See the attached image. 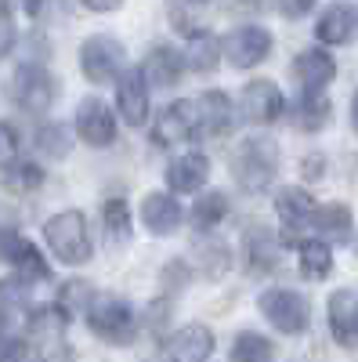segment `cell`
Returning a JSON list of instances; mask_svg holds the SVG:
<instances>
[{
	"label": "cell",
	"instance_id": "6da1fadb",
	"mask_svg": "<svg viewBox=\"0 0 358 362\" xmlns=\"http://www.w3.org/2000/svg\"><path fill=\"white\" fill-rule=\"evenodd\" d=\"M279 174V145L268 134H253L239 141L232 156V177L243 192H264Z\"/></svg>",
	"mask_w": 358,
	"mask_h": 362
},
{
	"label": "cell",
	"instance_id": "7a4b0ae2",
	"mask_svg": "<svg viewBox=\"0 0 358 362\" xmlns=\"http://www.w3.org/2000/svg\"><path fill=\"white\" fill-rule=\"evenodd\" d=\"M44 239H47L51 254L62 261V264H69V268L87 264V261H91V254H95L91 228H87V214H83V210H62V214L47 218Z\"/></svg>",
	"mask_w": 358,
	"mask_h": 362
},
{
	"label": "cell",
	"instance_id": "3957f363",
	"mask_svg": "<svg viewBox=\"0 0 358 362\" xmlns=\"http://www.w3.org/2000/svg\"><path fill=\"white\" fill-rule=\"evenodd\" d=\"M87 326L105 341V344H131L138 337V312L127 297H95L91 308H87Z\"/></svg>",
	"mask_w": 358,
	"mask_h": 362
},
{
	"label": "cell",
	"instance_id": "277c9868",
	"mask_svg": "<svg viewBox=\"0 0 358 362\" xmlns=\"http://www.w3.org/2000/svg\"><path fill=\"white\" fill-rule=\"evenodd\" d=\"M257 308L261 315L272 322L279 334H304V329L311 326V308H308V297L304 293H297L290 286H272V290H264L257 297Z\"/></svg>",
	"mask_w": 358,
	"mask_h": 362
},
{
	"label": "cell",
	"instance_id": "5b68a950",
	"mask_svg": "<svg viewBox=\"0 0 358 362\" xmlns=\"http://www.w3.org/2000/svg\"><path fill=\"white\" fill-rule=\"evenodd\" d=\"M11 98L25 112H47L54 105V98H58V83H54V76L44 66L25 62L11 76Z\"/></svg>",
	"mask_w": 358,
	"mask_h": 362
},
{
	"label": "cell",
	"instance_id": "8992f818",
	"mask_svg": "<svg viewBox=\"0 0 358 362\" xmlns=\"http://www.w3.org/2000/svg\"><path fill=\"white\" fill-rule=\"evenodd\" d=\"M221 54L235 69H253L272 54V33L264 25H239L221 40Z\"/></svg>",
	"mask_w": 358,
	"mask_h": 362
},
{
	"label": "cell",
	"instance_id": "52a82bcc",
	"mask_svg": "<svg viewBox=\"0 0 358 362\" xmlns=\"http://www.w3.org/2000/svg\"><path fill=\"white\" fill-rule=\"evenodd\" d=\"M239 112H243L246 124L268 127V124H275V119H282L286 98L272 80H250L243 87V95H239Z\"/></svg>",
	"mask_w": 358,
	"mask_h": 362
},
{
	"label": "cell",
	"instance_id": "ba28073f",
	"mask_svg": "<svg viewBox=\"0 0 358 362\" xmlns=\"http://www.w3.org/2000/svg\"><path fill=\"white\" fill-rule=\"evenodd\" d=\"M124 44L112 40V37H91V40H83L80 47V69L83 76L91 80V83H109L119 76V69H124Z\"/></svg>",
	"mask_w": 358,
	"mask_h": 362
},
{
	"label": "cell",
	"instance_id": "9c48e42d",
	"mask_svg": "<svg viewBox=\"0 0 358 362\" xmlns=\"http://www.w3.org/2000/svg\"><path fill=\"white\" fill-rule=\"evenodd\" d=\"M199 131V116H196V102L189 98H177L170 102L160 116H156V127H153V141L160 148H174L189 138H196Z\"/></svg>",
	"mask_w": 358,
	"mask_h": 362
},
{
	"label": "cell",
	"instance_id": "30bf717a",
	"mask_svg": "<svg viewBox=\"0 0 358 362\" xmlns=\"http://www.w3.org/2000/svg\"><path fill=\"white\" fill-rule=\"evenodd\" d=\"M0 261L15 264V272L29 283H44L51 279V264L44 261V254L29 243L25 235H18L15 228L11 232H0Z\"/></svg>",
	"mask_w": 358,
	"mask_h": 362
},
{
	"label": "cell",
	"instance_id": "8fae6325",
	"mask_svg": "<svg viewBox=\"0 0 358 362\" xmlns=\"http://www.w3.org/2000/svg\"><path fill=\"white\" fill-rule=\"evenodd\" d=\"M76 134L91 148H109L116 141V116L102 98H83L76 105Z\"/></svg>",
	"mask_w": 358,
	"mask_h": 362
},
{
	"label": "cell",
	"instance_id": "7c38bea8",
	"mask_svg": "<svg viewBox=\"0 0 358 362\" xmlns=\"http://www.w3.org/2000/svg\"><path fill=\"white\" fill-rule=\"evenodd\" d=\"M217 341L210 334V326L203 322H189L177 334H170V344L163 351V362H206L214 355Z\"/></svg>",
	"mask_w": 358,
	"mask_h": 362
},
{
	"label": "cell",
	"instance_id": "4fadbf2b",
	"mask_svg": "<svg viewBox=\"0 0 358 362\" xmlns=\"http://www.w3.org/2000/svg\"><path fill=\"white\" fill-rule=\"evenodd\" d=\"M333 76H337V62H333L330 51L308 47L293 58V80L301 83L304 95H322V87L333 83Z\"/></svg>",
	"mask_w": 358,
	"mask_h": 362
},
{
	"label": "cell",
	"instance_id": "5bb4252c",
	"mask_svg": "<svg viewBox=\"0 0 358 362\" xmlns=\"http://www.w3.org/2000/svg\"><path fill=\"white\" fill-rule=\"evenodd\" d=\"M116 105H119V119L127 127H141L148 119V83L141 76V69H127L116 80Z\"/></svg>",
	"mask_w": 358,
	"mask_h": 362
},
{
	"label": "cell",
	"instance_id": "9a60e30c",
	"mask_svg": "<svg viewBox=\"0 0 358 362\" xmlns=\"http://www.w3.org/2000/svg\"><path fill=\"white\" fill-rule=\"evenodd\" d=\"M326 319H330V334L340 348L358 344V293L354 290H333L330 305H326Z\"/></svg>",
	"mask_w": 358,
	"mask_h": 362
},
{
	"label": "cell",
	"instance_id": "2e32d148",
	"mask_svg": "<svg viewBox=\"0 0 358 362\" xmlns=\"http://www.w3.org/2000/svg\"><path fill=\"white\" fill-rule=\"evenodd\" d=\"M185 221V210L174 192H148L141 199V225L153 235H174Z\"/></svg>",
	"mask_w": 358,
	"mask_h": 362
},
{
	"label": "cell",
	"instance_id": "e0dca14e",
	"mask_svg": "<svg viewBox=\"0 0 358 362\" xmlns=\"http://www.w3.org/2000/svg\"><path fill=\"white\" fill-rule=\"evenodd\" d=\"M196 116H199V131L206 138H221L232 131V119H235V105L225 90H203L196 98Z\"/></svg>",
	"mask_w": 358,
	"mask_h": 362
},
{
	"label": "cell",
	"instance_id": "ac0fdd59",
	"mask_svg": "<svg viewBox=\"0 0 358 362\" xmlns=\"http://www.w3.org/2000/svg\"><path fill=\"white\" fill-rule=\"evenodd\" d=\"M167 192H199L206 185V177H210V160H206L203 153H185V156H177L170 160L167 167Z\"/></svg>",
	"mask_w": 358,
	"mask_h": 362
},
{
	"label": "cell",
	"instance_id": "d6986e66",
	"mask_svg": "<svg viewBox=\"0 0 358 362\" xmlns=\"http://www.w3.org/2000/svg\"><path fill=\"white\" fill-rule=\"evenodd\" d=\"M181 73H185V54H177L167 44L148 47L145 62H141V76H145L148 87H174L181 80Z\"/></svg>",
	"mask_w": 358,
	"mask_h": 362
},
{
	"label": "cell",
	"instance_id": "ffe728a7",
	"mask_svg": "<svg viewBox=\"0 0 358 362\" xmlns=\"http://www.w3.org/2000/svg\"><path fill=\"white\" fill-rule=\"evenodd\" d=\"M354 33H358V11L351 4H330L315 22V37L330 47L354 40Z\"/></svg>",
	"mask_w": 358,
	"mask_h": 362
},
{
	"label": "cell",
	"instance_id": "44dd1931",
	"mask_svg": "<svg viewBox=\"0 0 358 362\" xmlns=\"http://www.w3.org/2000/svg\"><path fill=\"white\" fill-rule=\"evenodd\" d=\"M315 199H311V192L308 189H301V185H286V189H279V196H275V214L282 218V225L286 228H301V225H311V214H315Z\"/></svg>",
	"mask_w": 358,
	"mask_h": 362
},
{
	"label": "cell",
	"instance_id": "7402d4cb",
	"mask_svg": "<svg viewBox=\"0 0 358 362\" xmlns=\"http://www.w3.org/2000/svg\"><path fill=\"white\" fill-rule=\"evenodd\" d=\"M228 210H232L228 196H225L221 189H210V192H199V196H196L189 218H192V225H196L199 232H210V228H217V225L228 218Z\"/></svg>",
	"mask_w": 358,
	"mask_h": 362
},
{
	"label": "cell",
	"instance_id": "603a6c76",
	"mask_svg": "<svg viewBox=\"0 0 358 362\" xmlns=\"http://www.w3.org/2000/svg\"><path fill=\"white\" fill-rule=\"evenodd\" d=\"M311 228L322 239H337V243H340V239L351 235V206H344V203H322V206H315Z\"/></svg>",
	"mask_w": 358,
	"mask_h": 362
},
{
	"label": "cell",
	"instance_id": "cb8c5ba5",
	"mask_svg": "<svg viewBox=\"0 0 358 362\" xmlns=\"http://www.w3.org/2000/svg\"><path fill=\"white\" fill-rule=\"evenodd\" d=\"M221 62V40L214 33H203V29H196V33L189 37V51H185V66L192 73H214Z\"/></svg>",
	"mask_w": 358,
	"mask_h": 362
},
{
	"label": "cell",
	"instance_id": "d4e9b609",
	"mask_svg": "<svg viewBox=\"0 0 358 362\" xmlns=\"http://www.w3.org/2000/svg\"><path fill=\"white\" fill-rule=\"evenodd\" d=\"M330 116H333V105L322 95H301L293 102V124L301 131H308V134L322 131L326 124H330Z\"/></svg>",
	"mask_w": 358,
	"mask_h": 362
},
{
	"label": "cell",
	"instance_id": "484cf974",
	"mask_svg": "<svg viewBox=\"0 0 358 362\" xmlns=\"http://www.w3.org/2000/svg\"><path fill=\"white\" fill-rule=\"evenodd\" d=\"M297 257H301V272L308 279H326L333 272V250L326 239H304V243H297Z\"/></svg>",
	"mask_w": 358,
	"mask_h": 362
},
{
	"label": "cell",
	"instance_id": "4316f807",
	"mask_svg": "<svg viewBox=\"0 0 358 362\" xmlns=\"http://www.w3.org/2000/svg\"><path fill=\"white\" fill-rule=\"evenodd\" d=\"M44 167L33 163V160H22V156H11L8 167H4V185L11 192H37L44 185Z\"/></svg>",
	"mask_w": 358,
	"mask_h": 362
},
{
	"label": "cell",
	"instance_id": "83f0119b",
	"mask_svg": "<svg viewBox=\"0 0 358 362\" xmlns=\"http://www.w3.org/2000/svg\"><path fill=\"white\" fill-rule=\"evenodd\" d=\"M275 358V344L268 341L257 329H243L232 341V362H272Z\"/></svg>",
	"mask_w": 358,
	"mask_h": 362
},
{
	"label": "cell",
	"instance_id": "f1b7e54d",
	"mask_svg": "<svg viewBox=\"0 0 358 362\" xmlns=\"http://www.w3.org/2000/svg\"><path fill=\"white\" fill-rule=\"evenodd\" d=\"M102 221H105V235H109V243H112V247L127 243V239H131V203H127L124 196L105 199V206H102Z\"/></svg>",
	"mask_w": 358,
	"mask_h": 362
},
{
	"label": "cell",
	"instance_id": "f546056e",
	"mask_svg": "<svg viewBox=\"0 0 358 362\" xmlns=\"http://www.w3.org/2000/svg\"><path fill=\"white\" fill-rule=\"evenodd\" d=\"M246 261H250L253 272H268V268L279 264V243L268 228H253L246 235Z\"/></svg>",
	"mask_w": 358,
	"mask_h": 362
},
{
	"label": "cell",
	"instance_id": "4dcf8cb0",
	"mask_svg": "<svg viewBox=\"0 0 358 362\" xmlns=\"http://www.w3.org/2000/svg\"><path fill=\"white\" fill-rule=\"evenodd\" d=\"M33 141H37V148L47 160H62V156H69V148H73V134H69L66 124H40L33 131Z\"/></svg>",
	"mask_w": 358,
	"mask_h": 362
},
{
	"label": "cell",
	"instance_id": "1f68e13d",
	"mask_svg": "<svg viewBox=\"0 0 358 362\" xmlns=\"http://www.w3.org/2000/svg\"><path fill=\"white\" fill-rule=\"evenodd\" d=\"M91 300H95L91 283H87V279H66L62 286H58V300H54V305L73 319V315H80V312L91 308Z\"/></svg>",
	"mask_w": 358,
	"mask_h": 362
},
{
	"label": "cell",
	"instance_id": "d6a6232c",
	"mask_svg": "<svg viewBox=\"0 0 358 362\" xmlns=\"http://www.w3.org/2000/svg\"><path fill=\"white\" fill-rule=\"evenodd\" d=\"M66 322H69V315L58 305H37L29 312V334L33 337H58L66 329Z\"/></svg>",
	"mask_w": 358,
	"mask_h": 362
},
{
	"label": "cell",
	"instance_id": "836d02e7",
	"mask_svg": "<svg viewBox=\"0 0 358 362\" xmlns=\"http://www.w3.org/2000/svg\"><path fill=\"white\" fill-rule=\"evenodd\" d=\"M29 297H33V283L11 276V279H0V315H11L18 308H29Z\"/></svg>",
	"mask_w": 358,
	"mask_h": 362
},
{
	"label": "cell",
	"instance_id": "e575fe53",
	"mask_svg": "<svg viewBox=\"0 0 358 362\" xmlns=\"http://www.w3.org/2000/svg\"><path fill=\"white\" fill-rule=\"evenodd\" d=\"M196 257H199V268L206 272V276H221V272L228 268V261H232V257H228V247L217 243V239L196 247Z\"/></svg>",
	"mask_w": 358,
	"mask_h": 362
},
{
	"label": "cell",
	"instance_id": "d590c367",
	"mask_svg": "<svg viewBox=\"0 0 358 362\" xmlns=\"http://www.w3.org/2000/svg\"><path fill=\"white\" fill-rule=\"evenodd\" d=\"M0 362H33V344L25 337H11L4 351H0Z\"/></svg>",
	"mask_w": 358,
	"mask_h": 362
},
{
	"label": "cell",
	"instance_id": "8d00e7d4",
	"mask_svg": "<svg viewBox=\"0 0 358 362\" xmlns=\"http://www.w3.org/2000/svg\"><path fill=\"white\" fill-rule=\"evenodd\" d=\"M15 40H18V29H15L11 15H4V11H0V58H4V54H11Z\"/></svg>",
	"mask_w": 358,
	"mask_h": 362
},
{
	"label": "cell",
	"instance_id": "74e56055",
	"mask_svg": "<svg viewBox=\"0 0 358 362\" xmlns=\"http://www.w3.org/2000/svg\"><path fill=\"white\" fill-rule=\"evenodd\" d=\"M15 148H18V138H15V127L11 124H0V160H11L15 156Z\"/></svg>",
	"mask_w": 358,
	"mask_h": 362
},
{
	"label": "cell",
	"instance_id": "f35d334b",
	"mask_svg": "<svg viewBox=\"0 0 358 362\" xmlns=\"http://www.w3.org/2000/svg\"><path fill=\"white\" fill-rule=\"evenodd\" d=\"M311 8H315V0H279V11L286 18H304Z\"/></svg>",
	"mask_w": 358,
	"mask_h": 362
},
{
	"label": "cell",
	"instance_id": "ab89813d",
	"mask_svg": "<svg viewBox=\"0 0 358 362\" xmlns=\"http://www.w3.org/2000/svg\"><path fill=\"white\" fill-rule=\"evenodd\" d=\"M0 11H4V15H15V11L37 15L40 11V0H0Z\"/></svg>",
	"mask_w": 358,
	"mask_h": 362
},
{
	"label": "cell",
	"instance_id": "60d3db41",
	"mask_svg": "<svg viewBox=\"0 0 358 362\" xmlns=\"http://www.w3.org/2000/svg\"><path fill=\"white\" fill-rule=\"evenodd\" d=\"M83 8H91V11H98V15H105V11H116L124 0H80Z\"/></svg>",
	"mask_w": 358,
	"mask_h": 362
},
{
	"label": "cell",
	"instance_id": "b9f144b4",
	"mask_svg": "<svg viewBox=\"0 0 358 362\" xmlns=\"http://www.w3.org/2000/svg\"><path fill=\"white\" fill-rule=\"evenodd\" d=\"M11 228H15V210L0 199V232H11Z\"/></svg>",
	"mask_w": 358,
	"mask_h": 362
},
{
	"label": "cell",
	"instance_id": "7bdbcfd3",
	"mask_svg": "<svg viewBox=\"0 0 358 362\" xmlns=\"http://www.w3.org/2000/svg\"><path fill=\"white\" fill-rule=\"evenodd\" d=\"M8 341H11V337H8V315H0V351H4Z\"/></svg>",
	"mask_w": 358,
	"mask_h": 362
},
{
	"label": "cell",
	"instance_id": "ee69618b",
	"mask_svg": "<svg viewBox=\"0 0 358 362\" xmlns=\"http://www.w3.org/2000/svg\"><path fill=\"white\" fill-rule=\"evenodd\" d=\"M47 362H73V355L62 348V351H51V355H47Z\"/></svg>",
	"mask_w": 358,
	"mask_h": 362
},
{
	"label": "cell",
	"instance_id": "f6af8a7d",
	"mask_svg": "<svg viewBox=\"0 0 358 362\" xmlns=\"http://www.w3.org/2000/svg\"><path fill=\"white\" fill-rule=\"evenodd\" d=\"M351 127L358 131V90H354V98H351Z\"/></svg>",
	"mask_w": 358,
	"mask_h": 362
},
{
	"label": "cell",
	"instance_id": "bcb514c9",
	"mask_svg": "<svg viewBox=\"0 0 358 362\" xmlns=\"http://www.w3.org/2000/svg\"><path fill=\"white\" fill-rule=\"evenodd\" d=\"M192 4H206V0H192Z\"/></svg>",
	"mask_w": 358,
	"mask_h": 362
},
{
	"label": "cell",
	"instance_id": "7dc6e473",
	"mask_svg": "<svg viewBox=\"0 0 358 362\" xmlns=\"http://www.w3.org/2000/svg\"><path fill=\"white\" fill-rule=\"evenodd\" d=\"M354 254H358V239H354Z\"/></svg>",
	"mask_w": 358,
	"mask_h": 362
}]
</instances>
